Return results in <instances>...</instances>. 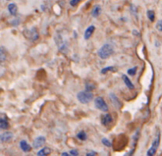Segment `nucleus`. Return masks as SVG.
I'll list each match as a JSON object with an SVG mask.
<instances>
[{
  "mask_svg": "<svg viewBox=\"0 0 162 156\" xmlns=\"http://www.w3.org/2000/svg\"><path fill=\"white\" fill-rule=\"evenodd\" d=\"M114 53V49L112 45L110 44H105L103 45L102 48L99 50L98 51V54L100 56V58L102 59H107L108 57H110Z\"/></svg>",
  "mask_w": 162,
  "mask_h": 156,
  "instance_id": "f257e3e1",
  "label": "nucleus"
},
{
  "mask_svg": "<svg viewBox=\"0 0 162 156\" xmlns=\"http://www.w3.org/2000/svg\"><path fill=\"white\" fill-rule=\"evenodd\" d=\"M159 144H160V132L158 131V132H156V135H155V137L154 139L152 145H151L150 149L147 150V153H146V154H147V156H155L156 152H158Z\"/></svg>",
  "mask_w": 162,
  "mask_h": 156,
  "instance_id": "f03ea898",
  "label": "nucleus"
},
{
  "mask_svg": "<svg viewBox=\"0 0 162 156\" xmlns=\"http://www.w3.org/2000/svg\"><path fill=\"white\" fill-rule=\"evenodd\" d=\"M94 98V94L92 92L89 91H80L77 94V99L79 100L82 104H87L93 100Z\"/></svg>",
  "mask_w": 162,
  "mask_h": 156,
  "instance_id": "7ed1b4c3",
  "label": "nucleus"
},
{
  "mask_svg": "<svg viewBox=\"0 0 162 156\" xmlns=\"http://www.w3.org/2000/svg\"><path fill=\"white\" fill-rule=\"evenodd\" d=\"M95 106L98 110H100L102 111H108V106H107L106 102L104 101V99L101 96L95 98Z\"/></svg>",
  "mask_w": 162,
  "mask_h": 156,
  "instance_id": "20e7f679",
  "label": "nucleus"
},
{
  "mask_svg": "<svg viewBox=\"0 0 162 156\" xmlns=\"http://www.w3.org/2000/svg\"><path fill=\"white\" fill-rule=\"evenodd\" d=\"M24 34L26 35V37L29 39L30 41H36L39 38V33L37 32V30H36V28H32L30 30H25Z\"/></svg>",
  "mask_w": 162,
  "mask_h": 156,
  "instance_id": "39448f33",
  "label": "nucleus"
},
{
  "mask_svg": "<svg viewBox=\"0 0 162 156\" xmlns=\"http://www.w3.org/2000/svg\"><path fill=\"white\" fill-rule=\"evenodd\" d=\"M13 138V133L10 131H5L0 133V144L10 142Z\"/></svg>",
  "mask_w": 162,
  "mask_h": 156,
  "instance_id": "423d86ee",
  "label": "nucleus"
},
{
  "mask_svg": "<svg viewBox=\"0 0 162 156\" xmlns=\"http://www.w3.org/2000/svg\"><path fill=\"white\" fill-rule=\"evenodd\" d=\"M46 144V137L45 136H38L37 138H35L32 144V148L33 149H40Z\"/></svg>",
  "mask_w": 162,
  "mask_h": 156,
  "instance_id": "0eeeda50",
  "label": "nucleus"
},
{
  "mask_svg": "<svg viewBox=\"0 0 162 156\" xmlns=\"http://www.w3.org/2000/svg\"><path fill=\"white\" fill-rule=\"evenodd\" d=\"M112 122H113V117L110 113H106L102 116V124L103 126L108 127L109 125L112 124Z\"/></svg>",
  "mask_w": 162,
  "mask_h": 156,
  "instance_id": "6e6552de",
  "label": "nucleus"
},
{
  "mask_svg": "<svg viewBox=\"0 0 162 156\" xmlns=\"http://www.w3.org/2000/svg\"><path fill=\"white\" fill-rule=\"evenodd\" d=\"M109 98H110V100L112 101V104L115 107L118 108H122V103H121V101H119V99L116 94H114V93H110V94H109Z\"/></svg>",
  "mask_w": 162,
  "mask_h": 156,
  "instance_id": "1a4fd4ad",
  "label": "nucleus"
},
{
  "mask_svg": "<svg viewBox=\"0 0 162 156\" xmlns=\"http://www.w3.org/2000/svg\"><path fill=\"white\" fill-rule=\"evenodd\" d=\"M10 128V124L8 118L6 116L0 117V129H8Z\"/></svg>",
  "mask_w": 162,
  "mask_h": 156,
  "instance_id": "9d476101",
  "label": "nucleus"
},
{
  "mask_svg": "<svg viewBox=\"0 0 162 156\" xmlns=\"http://www.w3.org/2000/svg\"><path fill=\"white\" fill-rule=\"evenodd\" d=\"M20 148L24 152H29L31 150L30 145L27 141H26V140H22V141L20 142Z\"/></svg>",
  "mask_w": 162,
  "mask_h": 156,
  "instance_id": "9b49d317",
  "label": "nucleus"
},
{
  "mask_svg": "<svg viewBox=\"0 0 162 156\" xmlns=\"http://www.w3.org/2000/svg\"><path fill=\"white\" fill-rule=\"evenodd\" d=\"M122 80H123V82H124V84L126 85V87L128 88L129 90H134V84L132 83V81L129 79V77L127 76V75H125V74H123L122 75Z\"/></svg>",
  "mask_w": 162,
  "mask_h": 156,
  "instance_id": "f8f14e48",
  "label": "nucleus"
},
{
  "mask_svg": "<svg viewBox=\"0 0 162 156\" xmlns=\"http://www.w3.org/2000/svg\"><path fill=\"white\" fill-rule=\"evenodd\" d=\"M94 30H95V27H94V26H89L85 32V39H86V40L89 39L91 37V35L93 34Z\"/></svg>",
  "mask_w": 162,
  "mask_h": 156,
  "instance_id": "ddd939ff",
  "label": "nucleus"
},
{
  "mask_svg": "<svg viewBox=\"0 0 162 156\" xmlns=\"http://www.w3.org/2000/svg\"><path fill=\"white\" fill-rule=\"evenodd\" d=\"M51 149L49 148V147H45L43 148L41 150H39V152H37V155L38 156H46V155H49L51 153Z\"/></svg>",
  "mask_w": 162,
  "mask_h": 156,
  "instance_id": "4468645a",
  "label": "nucleus"
},
{
  "mask_svg": "<svg viewBox=\"0 0 162 156\" xmlns=\"http://www.w3.org/2000/svg\"><path fill=\"white\" fill-rule=\"evenodd\" d=\"M8 10H9V12L10 13L12 14V15H16L17 14V6H16V4H14V3H10L9 6H8Z\"/></svg>",
  "mask_w": 162,
  "mask_h": 156,
  "instance_id": "2eb2a0df",
  "label": "nucleus"
},
{
  "mask_svg": "<svg viewBox=\"0 0 162 156\" xmlns=\"http://www.w3.org/2000/svg\"><path fill=\"white\" fill-rule=\"evenodd\" d=\"M7 57H8V53L6 50L4 48H0V64H2L3 62L6 61Z\"/></svg>",
  "mask_w": 162,
  "mask_h": 156,
  "instance_id": "dca6fc26",
  "label": "nucleus"
},
{
  "mask_svg": "<svg viewBox=\"0 0 162 156\" xmlns=\"http://www.w3.org/2000/svg\"><path fill=\"white\" fill-rule=\"evenodd\" d=\"M96 89V86L94 83L90 82V81H87L85 83V91H89V92H92L93 90H95Z\"/></svg>",
  "mask_w": 162,
  "mask_h": 156,
  "instance_id": "f3484780",
  "label": "nucleus"
},
{
  "mask_svg": "<svg viewBox=\"0 0 162 156\" xmlns=\"http://www.w3.org/2000/svg\"><path fill=\"white\" fill-rule=\"evenodd\" d=\"M102 13V8L101 6H96L92 11V16L93 17H98Z\"/></svg>",
  "mask_w": 162,
  "mask_h": 156,
  "instance_id": "a211bd4d",
  "label": "nucleus"
},
{
  "mask_svg": "<svg viewBox=\"0 0 162 156\" xmlns=\"http://www.w3.org/2000/svg\"><path fill=\"white\" fill-rule=\"evenodd\" d=\"M77 138L79 139V140H81V141H85V140L87 139V134H86L85 131H80V132H78V134H77Z\"/></svg>",
  "mask_w": 162,
  "mask_h": 156,
  "instance_id": "6ab92c4d",
  "label": "nucleus"
},
{
  "mask_svg": "<svg viewBox=\"0 0 162 156\" xmlns=\"http://www.w3.org/2000/svg\"><path fill=\"white\" fill-rule=\"evenodd\" d=\"M108 71H116V68L115 67H107V68H104V69H102V74H105L106 72H108Z\"/></svg>",
  "mask_w": 162,
  "mask_h": 156,
  "instance_id": "aec40b11",
  "label": "nucleus"
},
{
  "mask_svg": "<svg viewBox=\"0 0 162 156\" xmlns=\"http://www.w3.org/2000/svg\"><path fill=\"white\" fill-rule=\"evenodd\" d=\"M137 71H138V68H137V67H134V68H131V69H129V70L127 71V72H128V74H129V75L134 76L135 74H137Z\"/></svg>",
  "mask_w": 162,
  "mask_h": 156,
  "instance_id": "412c9836",
  "label": "nucleus"
},
{
  "mask_svg": "<svg viewBox=\"0 0 162 156\" xmlns=\"http://www.w3.org/2000/svg\"><path fill=\"white\" fill-rule=\"evenodd\" d=\"M147 16L150 19V21H155V13L154 11H148L147 12Z\"/></svg>",
  "mask_w": 162,
  "mask_h": 156,
  "instance_id": "4be33fe9",
  "label": "nucleus"
},
{
  "mask_svg": "<svg viewBox=\"0 0 162 156\" xmlns=\"http://www.w3.org/2000/svg\"><path fill=\"white\" fill-rule=\"evenodd\" d=\"M102 144H103L104 146H106V147H111V146H112L111 142L109 141L108 139H106V138H103V139L102 140Z\"/></svg>",
  "mask_w": 162,
  "mask_h": 156,
  "instance_id": "5701e85b",
  "label": "nucleus"
},
{
  "mask_svg": "<svg viewBox=\"0 0 162 156\" xmlns=\"http://www.w3.org/2000/svg\"><path fill=\"white\" fill-rule=\"evenodd\" d=\"M69 154H70L71 156H78V155H79V152H78L77 149H71V150H70V152H69Z\"/></svg>",
  "mask_w": 162,
  "mask_h": 156,
  "instance_id": "b1692460",
  "label": "nucleus"
},
{
  "mask_svg": "<svg viewBox=\"0 0 162 156\" xmlns=\"http://www.w3.org/2000/svg\"><path fill=\"white\" fill-rule=\"evenodd\" d=\"M156 29H158L159 32H162V20H160V21L156 23Z\"/></svg>",
  "mask_w": 162,
  "mask_h": 156,
  "instance_id": "393cba45",
  "label": "nucleus"
},
{
  "mask_svg": "<svg viewBox=\"0 0 162 156\" xmlns=\"http://www.w3.org/2000/svg\"><path fill=\"white\" fill-rule=\"evenodd\" d=\"M80 1H81V0H71L70 5H71V6H73V7H75V6H77V5L80 3Z\"/></svg>",
  "mask_w": 162,
  "mask_h": 156,
  "instance_id": "a878e982",
  "label": "nucleus"
},
{
  "mask_svg": "<svg viewBox=\"0 0 162 156\" xmlns=\"http://www.w3.org/2000/svg\"><path fill=\"white\" fill-rule=\"evenodd\" d=\"M86 156H97V152H89L86 153Z\"/></svg>",
  "mask_w": 162,
  "mask_h": 156,
  "instance_id": "bb28decb",
  "label": "nucleus"
},
{
  "mask_svg": "<svg viewBox=\"0 0 162 156\" xmlns=\"http://www.w3.org/2000/svg\"><path fill=\"white\" fill-rule=\"evenodd\" d=\"M4 71H5V70H4V69H2V68L0 67V76H2V75H3Z\"/></svg>",
  "mask_w": 162,
  "mask_h": 156,
  "instance_id": "cd10ccee",
  "label": "nucleus"
},
{
  "mask_svg": "<svg viewBox=\"0 0 162 156\" xmlns=\"http://www.w3.org/2000/svg\"><path fill=\"white\" fill-rule=\"evenodd\" d=\"M61 156H71L68 152H63L62 154H61Z\"/></svg>",
  "mask_w": 162,
  "mask_h": 156,
  "instance_id": "c85d7f7f",
  "label": "nucleus"
}]
</instances>
